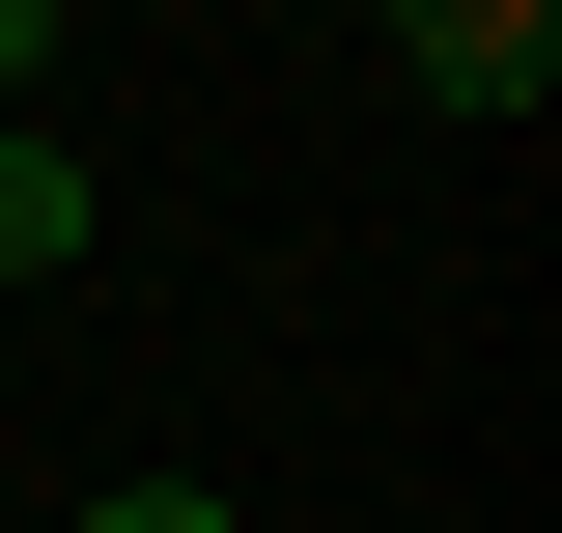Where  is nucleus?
Masks as SVG:
<instances>
[{
  "mask_svg": "<svg viewBox=\"0 0 562 533\" xmlns=\"http://www.w3.org/2000/svg\"><path fill=\"white\" fill-rule=\"evenodd\" d=\"M0 281H85V140L0 113Z\"/></svg>",
  "mask_w": 562,
  "mask_h": 533,
  "instance_id": "nucleus-2",
  "label": "nucleus"
},
{
  "mask_svg": "<svg viewBox=\"0 0 562 533\" xmlns=\"http://www.w3.org/2000/svg\"><path fill=\"white\" fill-rule=\"evenodd\" d=\"M85 533H225V477H113V506H85Z\"/></svg>",
  "mask_w": 562,
  "mask_h": 533,
  "instance_id": "nucleus-3",
  "label": "nucleus"
},
{
  "mask_svg": "<svg viewBox=\"0 0 562 533\" xmlns=\"http://www.w3.org/2000/svg\"><path fill=\"white\" fill-rule=\"evenodd\" d=\"M394 57H422V113H535L562 84V0H394Z\"/></svg>",
  "mask_w": 562,
  "mask_h": 533,
  "instance_id": "nucleus-1",
  "label": "nucleus"
},
{
  "mask_svg": "<svg viewBox=\"0 0 562 533\" xmlns=\"http://www.w3.org/2000/svg\"><path fill=\"white\" fill-rule=\"evenodd\" d=\"M29 84H57V0H0V113H29Z\"/></svg>",
  "mask_w": 562,
  "mask_h": 533,
  "instance_id": "nucleus-4",
  "label": "nucleus"
}]
</instances>
